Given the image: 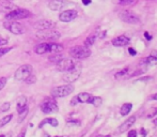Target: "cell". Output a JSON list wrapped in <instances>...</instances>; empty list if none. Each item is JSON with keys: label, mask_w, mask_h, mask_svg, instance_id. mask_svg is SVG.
<instances>
[{"label": "cell", "mask_w": 157, "mask_h": 137, "mask_svg": "<svg viewBox=\"0 0 157 137\" xmlns=\"http://www.w3.org/2000/svg\"><path fill=\"white\" fill-rule=\"evenodd\" d=\"M153 123H154V125H155V127H157V117H155V119L153 120Z\"/></svg>", "instance_id": "cell-47"}, {"label": "cell", "mask_w": 157, "mask_h": 137, "mask_svg": "<svg viewBox=\"0 0 157 137\" xmlns=\"http://www.w3.org/2000/svg\"><path fill=\"white\" fill-rule=\"evenodd\" d=\"M135 122H136V117L135 116L129 117L127 120H125V122L123 123V124L120 125V127H119V133H124L127 130H129L130 127L134 125Z\"/></svg>", "instance_id": "cell-16"}, {"label": "cell", "mask_w": 157, "mask_h": 137, "mask_svg": "<svg viewBox=\"0 0 157 137\" xmlns=\"http://www.w3.org/2000/svg\"><path fill=\"white\" fill-rule=\"evenodd\" d=\"M91 0H82V3L85 4V6H88V4H90L91 3Z\"/></svg>", "instance_id": "cell-44"}, {"label": "cell", "mask_w": 157, "mask_h": 137, "mask_svg": "<svg viewBox=\"0 0 157 137\" xmlns=\"http://www.w3.org/2000/svg\"><path fill=\"white\" fill-rule=\"evenodd\" d=\"M139 133H140L141 137H147V130H145L144 127H141L140 131H139Z\"/></svg>", "instance_id": "cell-38"}, {"label": "cell", "mask_w": 157, "mask_h": 137, "mask_svg": "<svg viewBox=\"0 0 157 137\" xmlns=\"http://www.w3.org/2000/svg\"><path fill=\"white\" fill-rule=\"evenodd\" d=\"M17 6H15V4L11 3L10 1H8V0H3V1H0V11L1 12H11L12 10H14V9H16Z\"/></svg>", "instance_id": "cell-18"}, {"label": "cell", "mask_w": 157, "mask_h": 137, "mask_svg": "<svg viewBox=\"0 0 157 137\" xmlns=\"http://www.w3.org/2000/svg\"><path fill=\"white\" fill-rule=\"evenodd\" d=\"M106 34H107V31H103L101 34L98 35V37H99V39H104V37H106Z\"/></svg>", "instance_id": "cell-43"}, {"label": "cell", "mask_w": 157, "mask_h": 137, "mask_svg": "<svg viewBox=\"0 0 157 137\" xmlns=\"http://www.w3.org/2000/svg\"><path fill=\"white\" fill-rule=\"evenodd\" d=\"M0 137H6V136H4V135H0Z\"/></svg>", "instance_id": "cell-50"}, {"label": "cell", "mask_w": 157, "mask_h": 137, "mask_svg": "<svg viewBox=\"0 0 157 137\" xmlns=\"http://www.w3.org/2000/svg\"><path fill=\"white\" fill-rule=\"evenodd\" d=\"M113 2L119 6H132L136 3V0H113Z\"/></svg>", "instance_id": "cell-24"}, {"label": "cell", "mask_w": 157, "mask_h": 137, "mask_svg": "<svg viewBox=\"0 0 157 137\" xmlns=\"http://www.w3.org/2000/svg\"><path fill=\"white\" fill-rule=\"evenodd\" d=\"M129 72V68H124L121 71H118V72L114 74V78H122V77H125L126 75Z\"/></svg>", "instance_id": "cell-27"}, {"label": "cell", "mask_w": 157, "mask_h": 137, "mask_svg": "<svg viewBox=\"0 0 157 137\" xmlns=\"http://www.w3.org/2000/svg\"><path fill=\"white\" fill-rule=\"evenodd\" d=\"M55 26H56V23L54 21H49V19H41L34 24V27L39 30L54 29Z\"/></svg>", "instance_id": "cell-13"}, {"label": "cell", "mask_w": 157, "mask_h": 137, "mask_svg": "<svg viewBox=\"0 0 157 137\" xmlns=\"http://www.w3.org/2000/svg\"><path fill=\"white\" fill-rule=\"evenodd\" d=\"M77 103H78V100H77V98L75 96V98H73L72 101H71V105L75 106V105H77Z\"/></svg>", "instance_id": "cell-41"}, {"label": "cell", "mask_w": 157, "mask_h": 137, "mask_svg": "<svg viewBox=\"0 0 157 137\" xmlns=\"http://www.w3.org/2000/svg\"><path fill=\"white\" fill-rule=\"evenodd\" d=\"M73 91H74V86L67 84V85L58 86V87L52 88L50 93H52V98H64V96H67L68 94H71Z\"/></svg>", "instance_id": "cell-4"}, {"label": "cell", "mask_w": 157, "mask_h": 137, "mask_svg": "<svg viewBox=\"0 0 157 137\" xmlns=\"http://www.w3.org/2000/svg\"><path fill=\"white\" fill-rule=\"evenodd\" d=\"M150 100H152V101H157V93L155 94H153V96L150 98Z\"/></svg>", "instance_id": "cell-45"}, {"label": "cell", "mask_w": 157, "mask_h": 137, "mask_svg": "<svg viewBox=\"0 0 157 137\" xmlns=\"http://www.w3.org/2000/svg\"><path fill=\"white\" fill-rule=\"evenodd\" d=\"M31 15V13L29 12L26 9H21V8H16L14 10H12L11 12L6 13V18L8 21H17V19H24L27 18Z\"/></svg>", "instance_id": "cell-5"}, {"label": "cell", "mask_w": 157, "mask_h": 137, "mask_svg": "<svg viewBox=\"0 0 157 137\" xmlns=\"http://www.w3.org/2000/svg\"><path fill=\"white\" fill-rule=\"evenodd\" d=\"M77 15H78V13H77L76 10H65L60 13L59 19L63 23H70V22L74 21L76 18Z\"/></svg>", "instance_id": "cell-12"}, {"label": "cell", "mask_w": 157, "mask_h": 137, "mask_svg": "<svg viewBox=\"0 0 157 137\" xmlns=\"http://www.w3.org/2000/svg\"><path fill=\"white\" fill-rule=\"evenodd\" d=\"M17 137H26V131H23Z\"/></svg>", "instance_id": "cell-46"}, {"label": "cell", "mask_w": 157, "mask_h": 137, "mask_svg": "<svg viewBox=\"0 0 157 137\" xmlns=\"http://www.w3.org/2000/svg\"><path fill=\"white\" fill-rule=\"evenodd\" d=\"M157 116V107L155 108H153V109L150 112V114L147 115V118H154V117H156Z\"/></svg>", "instance_id": "cell-36"}, {"label": "cell", "mask_w": 157, "mask_h": 137, "mask_svg": "<svg viewBox=\"0 0 157 137\" xmlns=\"http://www.w3.org/2000/svg\"><path fill=\"white\" fill-rule=\"evenodd\" d=\"M119 16L122 19L123 22L127 24H132V25H135V24H138L140 22V18L138 17V15L135 14L132 11L129 10H123L119 13Z\"/></svg>", "instance_id": "cell-9"}, {"label": "cell", "mask_w": 157, "mask_h": 137, "mask_svg": "<svg viewBox=\"0 0 157 137\" xmlns=\"http://www.w3.org/2000/svg\"><path fill=\"white\" fill-rule=\"evenodd\" d=\"M132 103L123 104L122 107H121V109H120L121 116H127V115L132 112Z\"/></svg>", "instance_id": "cell-21"}, {"label": "cell", "mask_w": 157, "mask_h": 137, "mask_svg": "<svg viewBox=\"0 0 157 137\" xmlns=\"http://www.w3.org/2000/svg\"><path fill=\"white\" fill-rule=\"evenodd\" d=\"M24 81H26L28 85H32V84H34L35 81H36V77H35L34 75H29Z\"/></svg>", "instance_id": "cell-29"}, {"label": "cell", "mask_w": 157, "mask_h": 137, "mask_svg": "<svg viewBox=\"0 0 157 137\" xmlns=\"http://www.w3.org/2000/svg\"><path fill=\"white\" fill-rule=\"evenodd\" d=\"M149 80H152V77L151 76H145V77H141V78H138L137 80H135V83H145V81H149Z\"/></svg>", "instance_id": "cell-35"}, {"label": "cell", "mask_w": 157, "mask_h": 137, "mask_svg": "<svg viewBox=\"0 0 157 137\" xmlns=\"http://www.w3.org/2000/svg\"><path fill=\"white\" fill-rule=\"evenodd\" d=\"M27 102H28V100L25 96H21L18 98L17 104H16V109H17V112H18V114H21L23 112H25V110L28 109Z\"/></svg>", "instance_id": "cell-17"}, {"label": "cell", "mask_w": 157, "mask_h": 137, "mask_svg": "<svg viewBox=\"0 0 157 137\" xmlns=\"http://www.w3.org/2000/svg\"><path fill=\"white\" fill-rule=\"evenodd\" d=\"M6 81H8L6 77H0V91H1L4 88V86L6 85Z\"/></svg>", "instance_id": "cell-34"}, {"label": "cell", "mask_w": 157, "mask_h": 137, "mask_svg": "<svg viewBox=\"0 0 157 137\" xmlns=\"http://www.w3.org/2000/svg\"><path fill=\"white\" fill-rule=\"evenodd\" d=\"M96 137H103V136H101V135H98V136H96Z\"/></svg>", "instance_id": "cell-51"}, {"label": "cell", "mask_w": 157, "mask_h": 137, "mask_svg": "<svg viewBox=\"0 0 157 137\" xmlns=\"http://www.w3.org/2000/svg\"><path fill=\"white\" fill-rule=\"evenodd\" d=\"M144 37L147 40V41H151V40H152V35L150 34L147 31H145V32H144Z\"/></svg>", "instance_id": "cell-42"}, {"label": "cell", "mask_w": 157, "mask_h": 137, "mask_svg": "<svg viewBox=\"0 0 157 137\" xmlns=\"http://www.w3.org/2000/svg\"><path fill=\"white\" fill-rule=\"evenodd\" d=\"M11 49H12L11 47H0V57L8 54L9 52H11Z\"/></svg>", "instance_id": "cell-32"}, {"label": "cell", "mask_w": 157, "mask_h": 137, "mask_svg": "<svg viewBox=\"0 0 157 137\" xmlns=\"http://www.w3.org/2000/svg\"><path fill=\"white\" fill-rule=\"evenodd\" d=\"M61 59H63V56H62V54H61V53H54L52 56H49L48 60H49L50 62L56 63V65H57V63H58Z\"/></svg>", "instance_id": "cell-23"}, {"label": "cell", "mask_w": 157, "mask_h": 137, "mask_svg": "<svg viewBox=\"0 0 157 137\" xmlns=\"http://www.w3.org/2000/svg\"><path fill=\"white\" fill-rule=\"evenodd\" d=\"M36 37L41 41H56L61 37V33L55 29L40 30L36 33Z\"/></svg>", "instance_id": "cell-3"}, {"label": "cell", "mask_w": 157, "mask_h": 137, "mask_svg": "<svg viewBox=\"0 0 157 137\" xmlns=\"http://www.w3.org/2000/svg\"><path fill=\"white\" fill-rule=\"evenodd\" d=\"M141 65H145V67H154L157 65V56L155 55H151V56L147 57L145 59H143L140 62Z\"/></svg>", "instance_id": "cell-19"}, {"label": "cell", "mask_w": 157, "mask_h": 137, "mask_svg": "<svg viewBox=\"0 0 157 137\" xmlns=\"http://www.w3.org/2000/svg\"><path fill=\"white\" fill-rule=\"evenodd\" d=\"M46 137H49V136H46Z\"/></svg>", "instance_id": "cell-53"}, {"label": "cell", "mask_w": 157, "mask_h": 137, "mask_svg": "<svg viewBox=\"0 0 157 137\" xmlns=\"http://www.w3.org/2000/svg\"><path fill=\"white\" fill-rule=\"evenodd\" d=\"M101 103H103V99L99 98V96H92V98L90 99V101H89V104H92V105L95 106V107H98V106H101Z\"/></svg>", "instance_id": "cell-26"}, {"label": "cell", "mask_w": 157, "mask_h": 137, "mask_svg": "<svg viewBox=\"0 0 157 137\" xmlns=\"http://www.w3.org/2000/svg\"><path fill=\"white\" fill-rule=\"evenodd\" d=\"M45 124H49V125H52V127H58V121H57V119H55V118L44 119V120L40 123V125H39L40 129L43 127V125H45Z\"/></svg>", "instance_id": "cell-22"}, {"label": "cell", "mask_w": 157, "mask_h": 137, "mask_svg": "<svg viewBox=\"0 0 157 137\" xmlns=\"http://www.w3.org/2000/svg\"><path fill=\"white\" fill-rule=\"evenodd\" d=\"M147 71V68H144V70H142V68H139V70H137L136 72H134L132 74H130L129 76L127 77V78H130V77H136V76H139V75L143 74V73Z\"/></svg>", "instance_id": "cell-31"}, {"label": "cell", "mask_w": 157, "mask_h": 137, "mask_svg": "<svg viewBox=\"0 0 157 137\" xmlns=\"http://www.w3.org/2000/svg\"><path fill=\"white\" fill-rule=\"evenodd\" d=\"M12 118H13V115H9V116L3 117V118L0 120V129H1L2 127H4L6 124H8V123L12 120Z\"/></svg>", "instance_id": "cell-28"}, {"label": "cell", "mask_w": 157, "mask_h": 137, "mask_svg": "<svg viewBox=\"0 0 157 137\" xmlns=\"http://www.w3.org/2000/svg\"><path fill=\"white\" fill-rule=\"evenodd\" d=\"M8 1H12V0H8Z\"/></svg>", "instance_id": "cell-52"}, {"label": "cell", "mask_w": 157, "mask_h": 137, "mask_svg": "<svg viewBox=\"0 0 157 137\" xmlns=\"http://www.w3.org/2000/svg\"><path fill=\"white\" fill-rule=\"evenodd\" d=\"M63 50V46L58 43H41L35 46L34 52L39 55H43L46 53H61Z\"/></svg>", "instance_id": "cell-1"}, {"label": "cell", "mask_w": 157, "mask_h": 137, "mask_svg": "<svg viewBox=\"0 0 157 137\" xmlns=\"http://www.w3.org/2000/svg\"><path fill=\"white\" fill-rule=\"evenodd\" d=\"M70 56L77 60H81V59H86L91 56V50L89 47H86L85 45L74 46L70 49Z\"/></svg>", "instance_id": "cell-2"}, {"label": "cell", "mask_w": 157, "mask_h": 137, "mask_svg": "<svg viewBox=\"0 0 157 137\" xmlns=\"http://www.w3.org/2000/svg\"><path fill=\"white\" fill-rule=\"evenodd\" d=\"M66 123H67V125H80V121L76 120V119H70Z\"/></svg>", "instance_id": "cell-33"}, {"label": "cell", "mask_w": 157, "mask_h": 137, "mask_svg": "<svg viewBox=\"0 0 157 137\" xmlns=\"http://www.w3.org/2000/svg\"><path fill=\"white\" fill-rule=\"evenodd\" d=\"M104 137H111L110 135H106V136H104Z\"/></svg>", "instance_id": "cell-48"}, {"label": "cell", "mask_w": 157, "mask_h": 137, "mask_svg": "<svg viewBox=\"0 0 157 137\" xmlns=\"http://www.w3.org/2000/svg\"><path fill=\"white\" fill-rule=\"evenodd\" d=\"M80 74H81V67H78V68H74V70H71V71H68V72H66L65 74L63 75V80L65 81V83L72 84L79 78Z\"/></svg>", "instance_id": "cell-11"}, {"label": "cell", "mask_w": 157, "mask_h": 137, "mask_svg": "<svg viewBox=\"0 0 157 137\" xmlns=\"http://www.w3.org/2000/svg\"><path fill=\"white\" fill-rule=\"evenodd\" d=\"M10 107H11V103L10 102H4L1 106H0V110H1L2 112H8V110L10 109Z\"/></svg>", "instance_id": "cell-30"}, {"label": "cell", "mask_w": 157, "mask_h": 137, "mask_svg": "<svg viewBox=\"0 0 157 137\" xmlns=\"http://www.w3.org/2000/svg\"><path fill=\"white\" fill-rule=\"evenodd\" d=\"M4 28L6 30H9L10 32H12L13 34H16V35H21L24 34L26 31L25 27H24L21 24H19L18 22H15V21H9V22H4L3 24Z\"/></svg>", "instance_id": "cell-8"}, {"label": "cell", "mask_w": 157, "mask_h": 137, "mask_svg": "<svg viewBox=\"0 0 157 137\" xmlns=\"http://www.w3.org/2000/svg\"><path fill=\"white\" fill-rule=\"evenodd\" d=\"M128 53H129V55H132V56H136V55H137L136 49H134L132 47H129V48H128Z\"/></svg>", "instance_id": "cell-40"}, {"label": "cell", "mask_w": 157, "mask_h": 137, "mask_svg": "<svg viewBox=\"0 0 157 137\" xmlns=\"http://www.w3.org/2000/svg\"><path fill=\"white\" fill-rule=\"evenodd\" d=\"M78 67H81L80 63L73 60V59L63 58L57 63V68H58V71H62V72H68V71L74 70V68H76Z\"/></svg>", "instance_id": "cell-6"}, {"label": "cell", "mask_w": 157, "mask_h": 137, "mask_svg": "<svg viewBox=\"0 0 157 137\" xmlns=\"http://www.w3.org/2000/svg\"><path fill=\"white\" fill-rule=\"evenodd\" d=\"M6 44H8V40L4 39V37H0V47H2V46L6 45Z\"/></svg>", "instance_id": "cell-39"}, {"label": "cell", "mask_w": 157, "mask_h": 137, "mask_svg": "<svg viewBox=\"0 0 157 137\" xmlns=\"http://www.w3.org/2000/svg\"><path fill=\"white\" fill-rule=\"evenodd\" d=\"M76 98H77V100H78V103H89L92 96L90 93H88V92H81Z\"/></svg>", "instance_id": "cell-20"}, {"label": "cell", "mask_w": 157, "mask_h": 137, "mask_svg": "<svg viewBox=\"0 0 157 137\" xmlns=\"http://www.w3.org/2000/svg\"><path fill=\"white\" fill-rule=\"evenodd\" d=\"M66 4H67V1H65V0H52L48 3V8L52 11H59L63 9Z\"/></svg>", "instance_id": "cell-15"}, {"label": "cell", "mask_w": 157, "mask_h": 137, "mask_svg": "<svg viewBox=\"0 0 157 137\" xmlns=\"http://www.w3.org/2000/svg\"><path fill=\"white\" fill-rule=\"evenodd\" d=\"M32 73V67L30 65H24L21 67H19L15 72V79L16 80H25L29 75H31Z\"/></svg>", "instance_id": "cell-10"}, {"label": "cell", "mask_w": 157, "mask_h": 137, "mask_svg": "<svg viewBox=\"0 0 157 137\" xmlns=\"http://www.w3.org/2000/svg\"><path fill=\"white\" fill-rule=\"evenodd\" d=\"M129 42H130V39L127 37V35H119V37H114V39L112 40L111 43L113 46H117V47H122V46L127 45Z\"/></svg>", "instance_id": "cell-14"}, {"label": "cell", "mask_w": 157, "mask_h": 137, "mask_svg": "<svg viewBox=\"0 0 157 137\" xmlns=\"http://www.w3.org/2000/svg\"><path fill=\"white\" fill-rule=\"evenodd\" d=\"M41 109L44 114H52V112H57L59 109L58 104L54 98H47L42 102Z\"/></svg>", "instance_id": "cell-7"}, {"label": "cell", "mask_w": 157, "mask_h": 137, "mask_svg": "<svg viewBox=\"0 0 157 137\" xmlns=\"http://www.w3.org/2000/svg\"><path fill=\"white\" fill-rule=\"evenodd\" d=\"M127 137H138V132L136 130H130L127 134Z\"/></svg>", "instance_id": "cell-37"}, {"label": "cell", "mask_w": 157, "mask_h": 137, "mask_svg": "<svg viewBox=\"0 0 157 137\" xmlns=\"http://www.w3.org/2000/svg\"><path fill=\"white\" fill-rule=\"evenodd\" d=\"M95 40H96V34L89 35L85 41V46L86 47H91V46L95 43Z\"/></svg>", "instance_id": "cell-25"}, {"label": "cell", "mask_w": 157, "mask_h": 137, "mask_svg": "<svg viewBox=\"0 0 157 137\" xmlns=\"http://www.w3.org/2000/svg\"><path fill=\"white\" fill-rule=\"evenodd\" d=\"M55 137H66V136H55Z\"/></svg>", "instance_id": "cell-49"}]
</instances>
